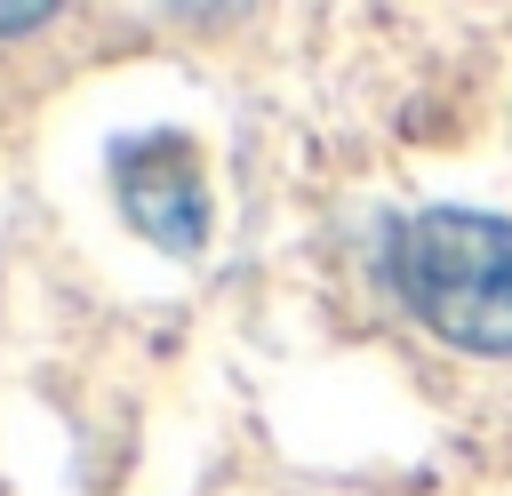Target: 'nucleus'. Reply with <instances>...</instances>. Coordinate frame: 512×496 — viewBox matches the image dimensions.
<instances>
[{
	"mask_svg": "<svg viewBox=\"0 0 512 496\" xmlns=\"http://www.w3.org/2000/svg\"><path fill=\"white\" fill-rule=\"evenodd\" d=\"M392 288L432 336L464 352H512V216L480 208L408 216L392 232Z\"/></svg>",
	"mask_w": 512,
	"mask_h": 496,
	"instance_id": "f257e3e1",
	"label": "nucleus"
},
{
	"mask_svg": "<svg viewBox=\"0 0 512 496\" xmlns=\"http://www.w3.org/2000/svg\"><path fill=\"white\" fill-rule=\"evenodd\" d=\"M120 208L144 240L192 256L208 240V192H200V152L184 136H144L136 152H120Z\"/></svg>",
	"mask_w": 512,
	"mask_h": 496,
	"instance_id": "f03ea898",
	"label": "nucleus"
},
{
	"mask_svg": "<svg viewBox=\"0 0 512 496\" xmlns=\"http://www.w3.org/2000/svg\"><path fill=\"white\" fill-rule=\"evenodd\" d=\"M32 24H48V8H0V32H32Z\"/></svg>",
	"mask_w": 512,
	"mask_h": 496,
	"instance_id": "7ed1b4c3",
	"label": "nucleus"
}]
</instances>
